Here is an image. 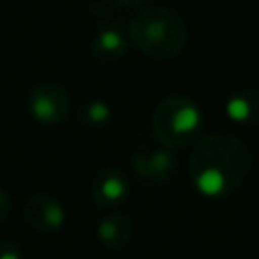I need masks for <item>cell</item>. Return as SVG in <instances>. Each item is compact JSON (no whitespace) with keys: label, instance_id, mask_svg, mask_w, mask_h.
<instances>
[{"label":"cell","instance_id":"6da1fadb","mask_svg":"<svg viewBox=\"0 0 259 259\" xmlns=\"http://www.w3.org/2000/svg\"><path fill=\"white\" fill-rule=\"evenodd\" d=\"M253 170L249 146L235 134H208L200 138L188 158V176L198 194L225 198L235 194Z\"/></svg>","mask_w":259,"mask_h":259},{"label":"cell","instance_id":"7a4b0ae2","mask_svg":"<svg viewBox=\"0 0 259 259\" xmlns=\"http://www.w3.org/2000/svg\"><path fill=\"white\" fill-rule=\"evenodd\" d=\"M127 38L142 55L164 61L182 53L188 42V26L176 10L148 4L132 18Z\"/></svg>","mask_w":259,"mask_h":259},{"label":"cell","instance_id":"3957f363","mask_svg":"<svg viewBox=\"0 0 259 259\" xmlns=\"http://www.w3.org/2000/svg\"><path fill=\"white\" fill-rule=\"evenodd\" d=\"M204 127L202 107L188 95L164 97L152 113V132L160 146L176 150L196 142Z\"/></svg>","mask_w":259,"mask_h":259},{"label":"cell","instance_id":"277c9868","mask_svg":"<svg viewBox=\"0 0 259 259\" xmlns=\"http://www.w3.org/2000/svg\"><path fill=\"white\" fill-rule=\"evenodd\" d=\"M26 109L34 121L42 125H57L71 113V95L61 83L42 81L28 91Z\"/></svg>","mask_w":259,"mask_h":259},{"label":"cell","instance_id":"5b68a950","mask_svg":"<svg viewBox=\"0 0 259 259\" xmlns=\"http://www.w3.org/2000/svg\"><path fill=\"white\" fill-rule=\"evenodd\" d=\"M132 192V180L121 168H101L91 184H89V196L91 200L103 208V210H117Z\"/></svg>","mask_w":259,"mask_h":259},{"label":"cell","instance_id":"8992f818","mask_svg":"<svg viewBox=\"0 0 259 259\" xmlns=\"http://www.w3.org/2000/svg\"><path fill=\"white\" fill-rule=\"evenodd\" d=\"M22 217L32 231L38 233H57L67 223L65 206L59 198L49 192H34L24 200Z\"/></svg>","mask_w":259,"mask_h":259},{"label":"cell","instance_id":"52a82bcc","mask_svg":"<svg viewBox=\"0 0 259 259\" xmlns=\"http://www.w3.org/2000/svg\"><path fill=\"white\" fill-rule=\"evenodd\" d=\"M132 170L144 182H168L178 174V156L164 146L140 150L132 156Z\"/></svg>","mask_w":259,"mask_h":259},{"label":"cell","instance_id":"ba28073f","mask_svg":"<svg viewBox=\"0 0 259 259\" xmlns=\"http://www.w3.org/2000/svg\"><path fill=\"white\" fill-rule=\"evenodd\" d=\"M127 45H130V38L125 36L123 28L109 22L93 34V38L89 42V53L97 63L113 65L125 57Z\"/></svg>","mask_w":259,"mask_h":259},{"label":"cell","instance_id":"9c48e42d","mask_svg":"<svg viewBox=\"0 0 259 259\" xmlns=\"http://www.w3.org/2000/svg\"><path fill=\"white\" fill-rule=\"evenodd\" d=\"M134 225L132 219L117 210H107L97 223V241L107 251H121L132 241Z\"/></svg>","mask_w":259,"mask_h":259},{"label":"cell","instance_id":"30bf717a","mask_svg":"<svg viewBox=\"0 0 259 259\" xmlns=\"http://www.w3.org/2000/svg\"><path fill=\"white\" fill-rule=\"evenodd\" d=\"M227 117L237 125H259V89H237L225 101Z\"/></svg>","mask_w":259,"mask_h":259},{"label":"cell","instance_id":"8fae6325","mask_svg":"<svg viewBox=\"0 0 259 259\" xmlns=\"http://www.w3.org/2000/svg\"><path fill=\"white\" fill-rule=\"evenodd\" d=\"M113 111L111 105L103 99H85L77 109V119L83 127L89 130H103L111 123Z\"/></svg>","mask_w":259,"mask_h":259},{"label":"cell","instance_id":"7c38bea8","mask_svg":"<svg viewBox=\"0 0 259 259\" xmlns=\"http://www.w3.org/2000/svg\"><path fill=\"white\" fill-rule=\"evenodd\" d=\"M0 259H22V249L14 241H0Z\"/></svg>","mask_w":259,"mask_h":259},{"label":"cell","instance_id":"4fadbf2b","mask_svg":"<svg viewBox=\"0 0 259 259\" xmlns=\"http://www.w3.org/2000/svg\"><path fill=\"white\" fill-rule=\"evenodd\" d=\"M10 214V196L8 192L0 186V223H4V219Z\"/></svg>","mask_w":259,"mask_h":259},{"label":"cell","instance_id":"5bb4252c","mask_svg":"<svg viewBox=\"0 0 259 259\" xmlns=\"http://www.w3.org/2000/svg\"><path fill=\"white\" fill-rule=\"evenodd\" d=\"M115 2L125 6V8H144L150 4V0H115Z\"/></svg>","mask_w":259,"mask_h":259}]
</instances>
